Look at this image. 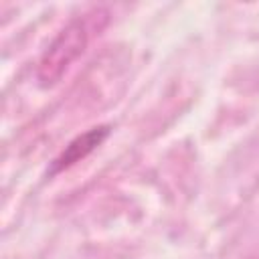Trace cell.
<instances>
[{"instance_id":"1","label":"cell","mask_w":259,"mask_h":259,"mask_svg":"<svg viewBox=\"0 0 259 259\" xmlns=\"http://www.w3.org/2000/svg\"><path fill=\"white\" fill-rule=\"evenodd\" d=\"M89 40V18L71 20L49 45V49L38 59L36 77L42 85H53L61 79L67 67L85 51Z\"/></svg>"},{"instance_id":"2","label":"cell","mask_w":259,"mask_h":259,"mask_svg":"<svg viewBox=\"0 0 259 259\" xmlns=\"http://www.w3.org/2000/svg\"><path fill=\"white\" fill-rule=\"evenodd\" d=\"M109 136V125H97V127H91L87 130L85 134L77 136L75 140H71L65 150L53 160L51 164V174H57V172H63L65 168H71L73 164H77L79 160L87 158L97 146H101L105 142V138Z\"/></svg>"}]
</instances>
